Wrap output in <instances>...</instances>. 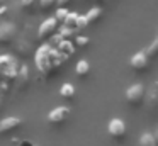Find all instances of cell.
I'll return each instance as SVG.
<instances>
[{"mask_svg":"<svg viewBox=\"0 0 158 146\" xmlns=\"http://www.w3.org/2000/svg\"><path fill=\"white\" fill-rule=\"evenodd\" d=\"M32 146H36V144H32Z\"/></svg>","mask_w":158,"mask_h":146,"instance_id":"26","label":"cell"},{"mask_svg":"<svg viewBox=\"0 0 158 146\" xmlns=\"http://www.w3.org/2000/svg\"><path fill=\"white\" fill-rule=\"evenodd\" d=\"M97 2H106V0H97Z\"/></svg>","mask_w":158,"mask_h":146,"instance_id":"25","label":"cell"},{"mask_svg":"<svg viewBox=\"0 0 158 146\" xmlns=\"http://www.w3.org/2000/svg\"><path fill=\"white\" fill-rule=\"evenodd\" d=\"M60 95L65 100H73L75 98V87L72 83H63L61 88H60Z\"/></svg>","mask_w":158,"mask_h":146,"instance_id":"15","label":"cell"},{"mask_svg":"<svg viewBox=\"0 0 158 146\" xmlns=\"http://www.w3.org/2000/svg\"><path fill=\"white\" fill-rule=\"evenodd\" d=\"M138 146H158V144H156V141H155L153 132L144 131L143 134L139 136V141H138Z\"/></svg>","mask_w":158,"mask_h":146,"instance_id":"14","label":"cell"},{"mask_svg":"<svg viewBox=\"0 0 158 146\" xmlns=\"http://www.w3.org/2000/svg\"><path fill=\"white\" fill-rule=\"evenodd\" d=\"M15 34H17V26L14 22H10V20L0 22V44L2 46L10 44L15 39Z\"/></svg>","mask_w":158,"mask_h":146,"instance_id":"5","label":"cell"},{"mask_svg":"<svg viewBox=\"0 0 158 146\" xmlns=\"http://www.w3.org/2000/svg\"><path fill=\"white\" fill-rule=\"evenodd\" d=\"M70 107L68 105H58V107H55L51 112L48 114V122L51 126H61L65 124L66 121H68L70 117Z\"/></svg>","mask_w":158,"mask_h":146,"instance_id":"4","label":"cell"},{"mask_svg":"<svg viewBox=\"0 0 158 146\" xmlns=\"http://www.w3.org/2000/svg\"><path fill=\"white\" fill-rule=\"evenodd\" d=\"M34 3H36V0H21V5L26 12H31L34 9Z\"/></svg>","mask_w":158,"mask_h":146,"instance_id":"19","label":"cell"},{"mask_svg":"<svg viewBox=\"0 0 158 146\" xmlns=\"http://www.w3.org/2000/svg\"><path fill=\"white\" fill-rule=\"evenodd\" d=\"M56 27H58V20H56L55 17H49V19H46L44 22L39 26L38 39L43 41V39H46V37H49V36H51V34L56 31Z\"/></svg>","mask_w":158,"mask_h":146,"instance_id":"8","label":"cell"},{"mask_svg":"<svg viewBox=\"0 0 158 146\" xmlns=\"http://www.w3.org/2000/svg\"><path fill=\"white\" fill-rule=\"evenodd\" d=\"M15 85H17V90L19 92H24L26 88L29 87V81H31V73H29V68L26 65L19 66V71H17V77H15Z\"/></svg>","mask_w":158,"mask_h":146,"instance_id":"9","label":"cell"},{"mask_svg":"<svg viewBox=\"0 0 158 146\" xmlns=\"http://www.w3.org/2000/svg\"><path fill=\"white\" fill-rule=\"evenodd\" d=\"M89 43H90V39L87 36H78V37H77V46H80V48L89 46Z\"/></svg>","mask_w":158,"mask_h":146,"instance_id":"20","label":"cell"},{"mask_svg":"<svg viewBox=\"0 0 158 146\" xmlns=\"http://www.w3.org/2000/svg\"><path fill=\"white\" fill-rule=\"evenodd\" d=\"M0 107H2V97H0Z\"/></svg>","mask_w":158,"mask_h":146,"instance_id":"24","label":"cell"},{"mask_svg":"<svg viewBox=\"0 0 158 146\" xmlns=\"http://www.w3.org/2000/svg\"><path fill=\"white\" fill-rule=\"evenodd\" d=\"M143 104L150 112H158V81L151 83L148 90H144V100Z\"/></svg>","mask_w":158,"mask_h":146,"instance_id":"6","label":"cell"},{"mask_svg":"<svg viewBox=\"0 0 158 146\" xmlns=\"http://www.w3.org/2000/svg\"><path fill=\"white\" fill-rule=\"evenodd\" d=\"M153 136H155V141H156V144H158V127L155 129V134Z\"/></svg>","mask_w":158,"mask_h":146,"instance_id":"22","label":"cell"},{"mask_svg":"<svg viewBox=\"0 0 158 146\" xmlns=\"http://www.w3.org/2000/svg\"><path fill=\"white\" fill-rule=\"evenodd\" d=\"M70 2H72V0H58V5L60 7H66Z\"/></svg>","mask_w":158,"mask_h":146,"instance_id":"21","label":"cell"},{"mask_svg":"<svg viewBox=\"0 0 158 146\" xmlns=\"http://www.w3.org/2000/svg\"><path fill=\"white\" fill-rule=\"evenodd\" d=\"M100 17H102V9H100V7H94V9H90L89 12H87V15H83V19H85V26H92V24L99 22Z\"/></svg>","mask_w":158,"mask_h":146,"instance_id":"11","label":"cell"},{"mask_svg":"<svg viewBox=\"0 0 158 146\" xmlns=\"http://www.w3.org/2000/svg\"><path fill=\"white\" fill-rule=\"evenodd\" d=\"M144 90H146V88H144L143 83H133L126 90V102L131 107H139V105H143Z\"/></svg>","mask_w":158,"mask_h":146,"instance_id":"2","label":"cell"},{"mask_svg":"<svg viewBox=\"0 0 158 146\" xmlns=\"http://www.w3.org/2000/svg\"><path fill=\"white\" fill-rule=\"evenodd\" d=\"M56 3V0H39V7H41V10H51L53 5Z\"/></svg>","mask_w":158,"mask_h":146,"instance_id":"17","label":"cell"},{"mask_svg":"<svg viewBox=\"0 0 158 146\" xmlns=\"http://www.w3.org/2000/svg\"><path fill=\"white\" fill-rule=\"evenodd\" d=\"M107 132H109L110 138L117 139V141H123L127 134V126L123 119L119 117H114L107 122Z\"/></svg>","mask_w":158,"mask_h":146,"instance_id":"3","label":"cell"},{"mask_svg":"<svg viewBox=\"0 0 158 146\" xmlns=\"http://www.w3.org/2000/svg\"><path fill=\"white\" fill-rule=\"evenodd\" d=\"M36 65L41 73L51 75L53 71L58 70V54L53 53V49H49L48 46L41 48L36 54Z\"/></svg>","mask_w":158,"mask_h":146,"instance_id":"1","label":"cell"},{"mask_svg":"<svg viewBox=\"0 0 158 146\" xmlns=\"http://www.w3.org/2000/svg\"><path fill=\"white\" fill-rule=\"evenodd\" d=\"M14 49H15V53H17L21 58H26L29 54V51H31V43H29L27 39H24V37H22V39H17Z\"/></svg>","mask_w":158,"mask_h":146,"instance_id":"12","label":"cell"},{"mask_svg":"<svg viewBox=\"0 0 158 146\" xmlns=\"http://www.w3.org/2000/svg\"><path fill=\"white\" fill-rule=\"evenodd\" d=\"M129 65L134 71L143 73V71H146L148 66H150V60H148V56L144 54V51H138V53H134L133 56H131Z\"/></svg>","mask_w":158,"mask_h":146,"instance_id":"7","label":"cell"},{"mask_svg":"<svg viewBox=\"0 0 158 146\" xmlns=\"http://www.w3.org/2000/svg\"><path fill=\"white\" fill-rule=\"evenodd\" d=\"M144 54L148 56V60H155V58H158V36L155 37V39L146 46V49H144Z\"/></svg>","mask_w":158,"mask_h":146,"instance_id":"16","label":"cell"},{"mask_svg":"<svg viewBox=\"0 0 158 146\" xmlns=\"http://www.w3.org/2000/svg\"><path fill=\"white\" fill-rule=\"evenodd\" d=\"M22 126V119L21 117H4L0 121V136L2 134H9V132L15 131Z\"/></svg>","mask_w":158,"mask_h":146,"instance_id":"10","label":"cell"},{"mask_svg":"<svg viewBox=\"0 0 158 146\" xmlns=\"http://www.w3.org/2000/svg\"><path fill=\"white\" fill-rule=\"evenodd\" d=\"M4 2H5V0H0V5H4Z\"/></svg>","mask_w":158,"mask_h":146,"instance_id":"23","label":"cell"},{"mask_svg":"<svg viewBox=\"0 0 158 146\" xmlns=\"http://www.w3.org/2000/svg\"><path fill=\"white\" fill-rule=\"evenodd\" d=\"M75 73H77V77H78V78L89 77V73H90L89 61H87V60H80L78 63H77V66H75Z\"/></svg>","mask_w":158,"mask_h":146,"instance_id":"13","label":"cell"},{"mask_svg":"<svg viewBox=\"0 0 158 146\" xmlns=\"http://www.w3.org/2000/svg\"><path fill=\"white\" fill-rule=\"evenodd\" d=\"M66 15H68V10H66L65 7H60V9L56 10V15H55V19L58 20V22H61V20H65V19H66Z\"/></svg>","mask_w":158,"mask_h":146,"instance_id":"18","label":"cell"}]
</instances>
